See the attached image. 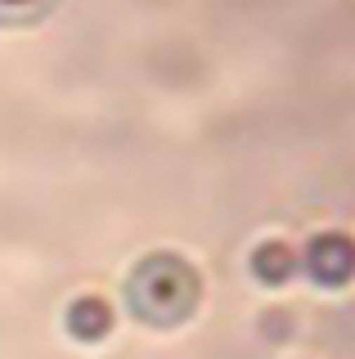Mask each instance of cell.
Wrapping results in <instances>:
<instances>
[{
	"label": "cell",
	"mask_w": 355,
	"mask_h": 359,
	"mask_svg": "<svg viewBox=\"0 0 355 359\" xmlns=\"http://www.w3.org/2000/svg\"><path fill=\"white\" fill-rule=\"evenodd\" d=\"M194 274L171 256L144 261L130 278V306L149 323H180L194 306Z\"/></svg>",
	"instance_id": "6da1fadb"
},
{
	"label": "cell",
	"mask_w": 355,
	"mask_h": 359,
	"mask_svg": "<svg viewBox=\"0 0 355 359\" xmlns=\"http://www.w3.org/2000/svg\"><path fill=\"white\" fill-rule=\"evenodd\" d=\"M351 269H355V247L342 238V233L315 238V247H310V274H315L319 283H342Z\"/></svg>",
	"instance_id": "7a4b0ae2"
},
{
	"label": "cell",
	"mask_w": 355,
	"mask_h": 359,
	"mask_svg": "<svg viewBox=\"0 0 355 359\" xmlns=\"http://www.w3.org/2000/svg\"><path fill=\"white\" fill-rule=\"evenodd\" d=\"M108 323H113L108 306H104V301H95V297H86V301H76V306H72V323H68V328L81 337V341H91V337H104L108 332Z\"/></svg>",
	"instance_id": "3957f363"
},
{
	"label": "cell",
	"mask_w": 355,
	"mask_h": 359,
	"mask_svg": "<svg viewBox=\"0 0 355 359\" xmlns=\"http://www.w3.org/2000/svg\"><path fill=\"white\" fill-rule=\"evenodd\" d=\"M257 269H261V274H270V278H283L288 256L279 252V247H270V252H261V256H257Z\"/></svg>",
	"instance_id": "277c9868"
}]
</instances>
